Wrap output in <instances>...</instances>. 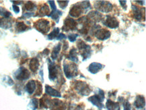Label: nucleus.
I'll use <instances>...</instances> for the list:
<instances>
[{
  "mask_svg": "<svg viewBox=\"0 0 146 110\" xmlns=\"http://www.w3.org/2000/svg\"><path fill=\"white\" fill-rule=\"evenodd\" d=\"M90 7V4L89 1H83V2L77 3L72 5L70 11V15L74 18L79 17L84 12V10H86Z\"/></svg>",
  "mask_w": 146,
  "mask_h": 110,
  "instance_id": "f257e3e1",
  "label": "nucleus"
},
{
  "mask_svg": "<svg viewBox=\"0 0 146 110\" xmlns=\"http://www.w3.org/2000/svg\"><path fill=\"white\" fill-rule=\"evenodd\" d=\"M63 66L65 75L67 78L70 79V78H74L78 75V66L76 64L73 62L67 63L66 61H64Z\"/></svg>",
  "mask_w": 146,
  "mask_h": 110,
  "instance_id": "f03ea898",
  "label": "nucleus"
},
{
  "mask_svg": "<svg viewBox=\"0 0 146 110\" xmlns=\"http://www.w3.org/2000/svg\"><path fill=\"white\" fill-rule=\"evenodd\" d=\"M78 48L80 51V55L83 57V61L90 57L92 53L91 47L86 45L82 40H79L78 43Z\"/></svg>",
  "mask_w": 146,
  "mask_h": 110,
  "instance_id": "7ed1b4c3",
  "label": "nucleus"
},
{
  "mask_svg": "<svg viewBox=\"0 0 146 110\" xmlns=\"http://www.w3.org/2000/svg\"><path fill=\"white\" fill-rule=\"evenodd\" d=\"M104 98H105V97H104V91L100 89L98 94L94 95L89 97L88 101H90L93 105H96V107L102 109L103 106H104L102 104V102L104 100Z\"/></svg>",
  "mask_w": 146,
  "mask_h": 110,
  "instance_id": "20e7f679",
  "label": "nucleus"
},
{
  "mask_svg": "<svg viewBox=\"0 0 146 110\" xmlns=\"http://www.w3.org/2000/svg\"><path fill=\"white\" fill-rule=\"evenodd\" d=\"M35 28L42 34H46L50 30V22L47 20H38L35 23Z\"/></svg>",
  "mask_w": 146,
  "mask_h": 110,
  "instance_id": "39448f33",
  "label": "nucleus"
},
{
  "mask_svg": "<svg viewBox=\"0 0 146 110\" xmlns=\"http://www.w3.org/2000/svg\"><path fill=\"white\" fill-rule=\"evenodd\" d=\"M94 7L96 10L104 13H108L112 10L113 5L108 1H97L94 3Z\"/></svg>",
  "mask_w": 146,
  "mask_h": 110,
  "instance_id": "423d86ee",
  "label": "nucleus"
},
{
  "mask_svg": "<svg viewBox=\"0 0 146 110\" xmlns=\"http://www.w3.org/2000/svg\"><path fill=\"white\" fill-rule=\"evenodd\" d=\"M75 89L82 95H88L91 92V89L89 85L82 81H77L75 85Z\"/></svg>",
  "mask_w": 146,
  "mask_h": 110,
  "instance_id": "0eeeda50",
  "label": "nucleus"
},
{
  "mask_svg": "<svg viewBox=\"0 0 146 110\" xmlns=\"http://www.w3.org/2000/svg\"><path fill=\"white\" fill-rule=\"evenodd\" d=\"M50 110H66L67 106L64 102L59 99H52L49 103Z\"/></svg>",
  "mask_w": 146,
  "mask_h": 110,
  "instance_id": "6e6552de",
  "label": "nucleus"
},
{
  "mask_svg": "<svg viewBox=\"0 0 146 110\" xmlns=\"http://www.w3.org/2000/svg\"><path fill=\"white\" fill-rule=\"evenodd\" d=\"M30 76H31V74H30L29 70L27 69L23 68V67L18 69V71L15 74V77L17 80H19V81L27 80L30 77Z\"/></svg>",
  "mask_w": 146,
  "mask_h": 110,
  "instance_id": "1a4fd4ad",
  "label": "nucleus"
},
{
  "mask_svg": "<svg viewBox=\"0 0 146 110\" xmlns=\"http://www.w3.org/2000/svg\"><path fill=\"white\" fill-rule=\"evenodd\" d=\"M77 28V22L72 18H66L64 21V25L62 27V30L64 31H74Z\"/></svg>",
  "mask_w": 146,
  "mask_h": 110,
  "instance_id": "9d476101",
  "label": "nucleus"
},
{
  "mask_svg": "<svg viewBox=\"0 0 146 110\" xmlns=\"http://www.w3.org/2000/svg\"><path fill=\"white\" fill-rule=\"evenodd\" d=\"M48 72H49V74H48V76H49V79L50 81H53L57 78V74H58V71L57 66L55 64V63L53 62L48 59Z\"/></svg>",
  "mask_w": 146,
  "mask_h": 110,
  "instance_id": "9b49d317",
  "label": "nucleus"
},
{
  "mask_svg": "<svg viewBox=\"0 0 146 110\" xmlns=\"http://www.w3.org/2000/svg\"><path fill=\"white\" fill-rule=\"evenodd\" d=\"M104 25L110 29H117L119 27V22L115 17L111 16H106L104 22Z\"/></svg>",
  "mask_w": 146,
  "mask_h": 110,
  "instance_id": "f8f14e48",
  "label": "nucleus"
},
{
  "mask_svg": "<svg viewBox=\"0 0 146 110\" xmlns=\"http://www.w3.org/2000/svg\"><path fill=\"white\" fill-rule=\"evenodd\" d=\"M111 33L109 31L106 29H99L95 32L94 35L98 40L104 41L108 39L110 37Z\"/></svg>",
  "mask_w": 146,
  "mask_h": 110,
  "instance_id": "ddd939ff",
  "label": "nucleus"
},
{
  "mask_svg": "<svg viewBox=\"0 0 146 110\" xmlns=\"http://www.w3.org/2000/svg\"><path fill=\"white\" fill-rule=\"evenodd\" d=\"M103 66L100 63L93 62L88 67V71L92 74H96L102 68Z\"/></svg>",
  "mask_w": 146,
  "mask_h": 110,
  "instance_id": "4468645a",
  "label": "nucleus"
},
{
  "mask_svg": "<svg viewBox=\"0 0 146 110\" xmlns=\"http://www.w3.org/2000/svg\"><path fill=\"white\" fill-rule=\"evenodd\" d=\"M45 93L46 94L48 95L55 97H61L60 92L47 85L45 86Z\"/></svg>",
  "mask_w": 146,
  "mask_h": 110,
  "instance_id": "2eb2a0df",
  "label": "nucleus"
},
{
  "mask_svg": "<svg viewBox=\"0 0 146 110\" xmlns=\"http://www.w3.org/2000/svg\"><path fill=\"white\" fill-rule=\"evenodd\" d=\"M145 98L143 95H137L136 99L134 102V105L137 108V109H142L145 107Z\"/></svg>",
  "mask_w": 146,
  "mask_h": 110,
  "instance_id": "dca6fc26",
  "label": "nucleus"
},
{
  "mask_svg": "<svg viewBox=\"0 0 146 110\" xmlns=\"http://www.w3.org/2000/svg\"><path fill=\"white\" fill-rule=\"evenodd\" d=\"M132 9L133 10V16L137 20H141L143 18V9H140L136 5H133Z\"/></svg>",
  "mask_w": 146,
  "mask_h": 110,
  "instance_id": "f3484780",
  "label": "nucleus"
},
{
  "mask_svg": "<svg viewBox=\"0 0 146 110\" xmlns=\"http://www.w3.org/2000/svg\"><path fill=\"white\" fill-rule=\"evenodd\" d=\"M102 17V16L101 15L100 13L98 12H96V11H92V12H90L88 14V18L90 20L91 22H99L101 20V18Z\"/></svg>",
  "mask_w": 146,
  "mask_h": 110,
  "instance_id": "a211bd4d",
  "label": "nucleus"
},
{
  "mask_svg": "<svg viewBox=\"0 0 146 110\" xmlns=\"http://www.w3.org/2000/svg\"><path fill=\"white\" fill-rule=\"evenodd\" d=\"M67 58L70 59V60L73 61V63L78 62L79 60H78V52H77L76 48L74 47L70 50V53L68 54V56H67Z\"/></svg>",
  "mask_w": 146,
  "mask_h": 110,
  "instance_id": "6ab92c4d",
  "label": "nucleus"
},
{
  "mask_svg": "<svg viewBox=\"0 0 146 110\" xmlns=\"http://www.w3.org/2000/svg\"><path fill=\"white\" fill-rule=\"evenodd\" d=\"M29 67L33 72H36L38 70L39 67V61L36 57H34V58L31 59V61H30Z\"/></svg>",
  "mask_w": 146,
  "mask_h": 110,
  "instance_id": "aec40b11",
  "label": "nucleus"
},
{
  "mask_svg": "<svg viewBox=\"0 0 146 110\" xmlns=\"http://www.w3.org/2000/svg\"><path fill=\"white\" fill-rule=\"evenodd\" d=\"M26 90H27L29 94H33L35 91V90H36V82L33 81V80L30 81L27 84V86H26Z\"/></svg>",
  "mask_w": 146,
  "mask_h": 110,
  "instance_id": "412c9836",
  "label": "nucleus"
},
{
  "mask_svg": "<svg viewBox=\"0 0 146 110\" xmlns=\"http://www.w3.org/2000/svg\"><path fill=\"white\" fill-rule=\"evenodd\" d=\"M12 27V22L9 18H1L0 19V27L2 29H10Z\"/></svg>",
  "mask_w": 146,
  "mask_h": 110,
  "instance_id": "4be33fe9",
  "label": "nucleus"
},
{
  "mask_svg": "<svg viewBox=\"0 0 146 110\" xmlns=\"http://www.w3.org/2000/svg\"><path fill=\"white\" fill-rule=\"evenodd\" d=\"M119 103L110 99H108L106 103V107L108 110H117L119 108Z\"/></svg>",
  "mask_w": 146,
  "mask_h": 110,
  "instance_id": "5701e85b",
  "label": "nucleus"
},
{
  "mask_svg": "<svg viewBox=\"0 0 146 110\" xmlns=\"http://www.w3.org/2000/svg\"><path fill=\"white\" fill-rule=\"evenodd\" d=\"M61 46H62L61 43H58L57 45H55V47L53 48V51H52V53H51V58L53 59V60H55V59H57L58 55H59V52L61 51Z\"/></svg>",
  "mask_w": 146,
  "mask_h": 110,
  "instance_id": "b1692460",
  "label": "nucleus"
},
{
  "mask_svg": "<svg viewBox=\"0 0 146 110\" xmlns=\"http://www.w3.org/2000/svg\"><path fill=\"white\" fill-rule=\"evenodd\" d=\"M63 15V13L61 12V11L58 10H53L50 13V14L48 15V16L49 17H51V18H53V20H55V21H57V22H59V18L60 16H61Z\"/></svg>",
  "mask_w": 146,
  "mask_h": 110,
  "instance_id": "393cba45",
  "label": "nucleus"
},
{
  "mask_svg": "<svg viewBox=\"0 0 146 110\" xmlns=\"http://www.w3.org/2000/svg\"><path fill=\"white\" fill-rule=\"evenodd\" d=\"M49 7L46 4H43L41 6L39 10V16H44L49 14Z\"/></svg>",
  "mask_w": 146,
  "mask_h": 110,
  "instance_id": "a878e982",
  "label": "nucleus"
},
{
  "mask_svg": "<svg viewBox=\"0 0 146 110\" xmlns=\"http://www.w3.org/2000/svg\"><path fill=\"white\" fill-rule=\"evenodd\" d=\"M16 29L17 32L21 33V32H23L24 31H26V30L28 29V27L24 23V22H17Z\"/></svg>",
  "mask_w": 146,
  "mask_h": 110,
  "instance_id": "bb28decb",
  "label": "nucleus"
},
{
  "mask_svg": "<svg viewBox=\"0 0 146 110\" xmlns=\"http://www.w3.org/2000/svg\"><path fill=\"white\" fill-rule=\"evenodd\" d=\"M59 34V28H56V29H53V31L48 35V39L49 40H53L54 39L57 38L58 35Z\"/></svg>",
  "mask_w": 146,
  "mask_h": 110,
  "instance_id": "cd10ccee",
  "label": "nucleus"
},
{
  "mask_svg": "<svg viewBox=\"0 0 146 110\" xmlns=\"http://www.w3.org/2000/svg\"><path fill=\"white\" fill-rule=\"evenodd\" d=\"M24 8L27 11H33L36 8V5L33 2H32V1H28L25 5H24Z\"/></svg>",
  "mask_w": 146,
  "mask_h": 110,
  "instance_id": "c85d7f7f",
  "label": "nucleus"
},
{
  "mask_svg": "<svg viewBox=\"0 0 146 110\" xmlns=\"http://www.w3.org/2000/svg\"><path fill=\"white\" fill-rule=\"evenodd\" d=\"M0 15L5 18H8L11 16V13L3 8V7H0Z\"/></svg>",
  "mask_w": 146,
  "mask_h": 110,
  "instance_id": "c756f323",
  "label": "nucleus"
},
{
  "mask_svg": "<svg viewBox=\"0 0 146 110\" xmlns=\"http://www.w3.org/2000/svg\"><path fill=\"white\" fill-rule=\"evenodd\" d=\"M84 108L82 106L78 105H73L69 106L68 110H84Z\"/></svg>",
  "mask_w": 146,
  "mask_h": 110,
  "instance_id": "7c9ffc66",
  "label": "nucleus"
},
{
  "mask_svg": "<svg viewBox=\"0 0 146 110\" xmlns=\"http://www.w3.org/2000/svg\"><path fill=\"white\" fill-rule=\"evenodd\" d=\"M58 3H59V7L62 9H65L68 5L69 1H57Z\"/></svg>",
  "mask_w": 146,
  "mask_h": 110,
  "instance_id": "2f4dec72",
  "label": "nucleus"
},
{
  "mask_svg": "<svg viewBox=\"0 0 146 110\" xmlns=\"http://www.w3.org/2000/svg\"><path fill=\"white\" fill-rule=\"evenodd\" d=\"M78 34H70L67 36V38H68L69 40L71 42H74L76 40V39L78 38Z\"/></svg>",
  "mask_w": 146,
  "mask_h": 110,
  "instance_id": "473e14b6",
  "label": "nucleus"
},
{
  "mask_svg": "<svg viewBox=\"0 0 146 110\" xmlns=\"http://www.w3.org/2000/svg\"><path fill=\"white\" fill-rule=\"evenodd\" d=\"M38 83V89H37V92L36 93V95L39 96L42 94V85L39 83V82H37Z\"/></svg>",
  "mask_w": 146,
  "mask_h": 110,
  "instance_id": "72a5a7b5",
  "label": "nucleus"
},
{
  "mask_svg": "<svg viewBox=\"0 0 146 110\" xmlns=\"http://www.w3.org/2000/svg\"><path fill=\"white\" fill-rule=\"evenodd\" d=\"M123 105H124V110H131V105L129 102L127 101L125 102Z\"/></svg>",
  "mask_w": 146,
  "mask_h": 110,
  "instance_id": "f704fd0d",
  "label": "nucleus"
},
{
  "mask_svg": "<svg viewBox=\"0 0 146 110\" xmlns=\"http://www.w3.org/2000/svg\"><path fill=\"white\" fill-rule=\"evenodd\" d=\"M32 103L33 104V106H34V109L33 110L36 109L37 107H38V99H32Z\"/></svg>",
  "mask_w": 146,
  "mask_h": 110,
  "instance_id": "c9c22d12",
  "label": "nucleus"
},
{
  "mask_svg": "<svg viewBox=\"0 0 146 110\" xmlns=\"http://www.w3.org/2000/svg\"><path fill=\"white\" fill-rule=\"evenodd\" d=\"M66 38H67V37L65 36L64 34H63V33H61V34L58 35V36L57 37L56 39H57V40H63V39H65Z\"/></svg>",
  "mask_w": 146,
  "mask_h": 110,
  "instance_id": "e433bc0d",
  "label": "nucleus"
},
{
  "mask_svg": "<svg viewBox=\"0 0 146 110\" xmlns=\"http://www.w3.org/2000/svg\"><path fill=\"white\" fill-rule=\"evenodd\" d=\"M48 3H49V4L50 5V7H51L52 10H57V7H56L55 1H48Z\"/></svg>",
  "mask_w": 146,
  "mask_h": 110,
  "instance_id": "4c0bfd02",
  "label": "nucleus"
},
{
  "mask_svg": "<svg viewBox=\"0 0 146 110\" xmlns=\"http://www.w3.org/2000/svg\"><path fill=\"white\" fill-rule=\"evenodd\" d=\"M13 10L14 11L15 13H16V14H18V13H19L20 12V9L18 6H17L16 5H13Z\"/></svg>",
  "mask_w": 146,
  "mask_h": 110,
  "instance_id": "58836bf2",
  "label": "nucleus"
},
{
  "mask_svg": "<svg viewBox=\"0 0 146 110\" xmlns=\"http://www.w3.org/2000/svg\"><path fill=\"white\" fill-rule=\"evenodd\" d=\"M120 3H121V5H122L123 7H125V5H126V1H120Z\"/></svg>",
  "mask_w": 146,
  "mask_h": 110,
  "instance_id": "ea45409f",
  "label": "nucleus"
},
{
  "mask_svg": "<svg viewBox=\"0 0 146 110\" xmlns=\"http://www.w3.org/2000/svg\"><path fill=\"white\" fill-rule=\"evenodd\" d=\"M117 110H120V109H119H119H117Z\"/></svg>",
  "mask_w": 146,
  "mask_h": 110,
  "instance_id": "a19ab883",
  "label": "nucleus"
}]
</instances>
